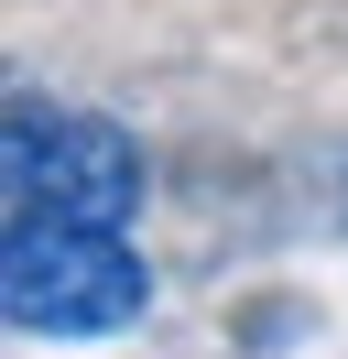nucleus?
Here are the masks:
<instances>
[{
  "label": "nucleus",
  "instance_id": "1",
  "mask_svg": "<svg viewBox=\"0 0 348 359\" xmlns=\"http://www.w3.org/2000/svg\"><path fill=\"white\" fill-rule=\"evenodd\" d=\"M0 229H98L130 240L142 218V142L98 109H55L22 88L0 109Z\"/></svg>",
  "mask_w": 348,
  "mask_h": 359
},
{
  "label": "nucleus",
  "instance_id": "2",
  "mask_svg": "<svg viewBox=\"0 0 348 359\" xmlns=\"http://www.w3.org/2000/svg\"><path fill=\"white\" fill-rule=\"evenodd\" d=\"M152 305V262L98 229H0V316L22 337H120Z\"/></svg>",
  "mask_w": 348,
  "mask_h": 359
}]
</instances>
